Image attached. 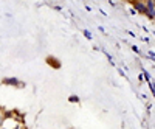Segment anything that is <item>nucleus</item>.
<instances>
[{
  "label": "nucleus",
  "mask_w": 155,
  "mask_h": 129,
  "mask_svg": "<svg viewBox=\"0 0 155 129\" xmlns=\"http://www.w3.org/2000/svg\"><path fill=\"white\" fill-rule=\"evenodd\" d=\"M146 11H144V14L150 19V20H153V17H155V5H153V0H146Z\"/></svg>",
  "instance_id": "f257e3e1"
},
{
  "label": "nucleus",
  "mask_w": 155,
  "mask_h": 129,
  "mask_svg": "<svg viewBox=\"0 0 155 129\" xmlns=\"http://www.w3.org/2000/svg\"><path fill=\"white\" fill-rule=\"evenodd\" d=\"M135 8H137L140 12H144V11H146V5H144L143 2H140V0H137V2H135Z\"/></svg>",
  "instance_id": "f03ea898"
}]
</instances>
